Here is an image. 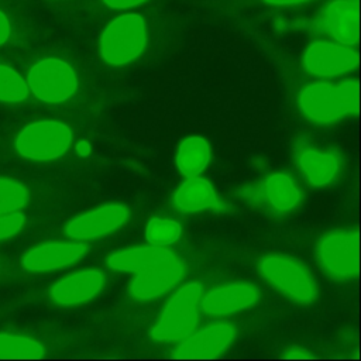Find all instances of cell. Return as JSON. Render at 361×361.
I'll use <instances>...</instances> for the list:
<instances>
[{"mask_svg":"<svg viewBox=\"0 0 361 361\" xmlns=\"http://www.w3.org/2000/svg\"><path fill=\"white\" fill-rule=\"evenodd\" d=\"M89 252L85 243H48L30 250L21 264L30 272H52L80 261Z\"/></svg>","mask_w":361,"mask_h":361,"instance_id":"obj_15","label":"cell"},{"mask_svg":"<svg viewBox=\"0 0 361 361\" xmlns=\"http://www.w3.org/2000/svg\"><path fill=\"white\" fill-rule=\"evenodd\" d=\"M148 30L144 18L128 13L114 18L102 32L99 41L100 56L113 66L134 62L145 49Z\"/></svg>","mask_w":361,"mask_h":361,"instance_id":"obj_5","label":"cell"},{"mask_svg":"<svg viewBox=\"0 0 361 361\" xmlns=\"http://www.w3.org/2000/svg\"><path fill=\"white\" fill-rule=\"evenodd\" d=\"M327 32L343 45H354L358 41V10L350 0L331 1L323 16Z\"/></svg>","mask_w":361,"mask_h":361,"instance_id":"obj_17","label":"cell"},{"mask_svg":"<svg viewBox=\"0 0 361 361\" xmlns=\"http://www.w3.org/2000/svg\"><path fill=\"white\" fill-rule=\"evenodd\" d=\"M130 219V209L120 203H106L73 217L65 231L68 237L85 241L106 237L121 228Z\"/></svg>","mask_w":361,"mask_h":361,"instance_id":"obj_10","label":"cell"},{"mask_svg":"<svg viewBox=\"0 0 361 361\" xmlns=\"http://www.w3.org/2000/svg\"><path fill=\"white\" fill-rule=\"evenodd\" d=\"M202 295L203 288L199 282L182 285L151 327L149 337L158 343H169L180 341L192 334L199 324Z\"/></svg>","mask_w":361,"mask_h":361,"instance_id":"obj_3","label":"cell"},{"mask_svg":"<svg viewBox=\"0 0 361 361\" xmlns=\"http://www.w3.org/2000/svg\"><path fill=\"white\" fill-rule=\"evenodd\" d=\"M358 55L343 44L329 41L312 42L303 54L305 69L320 78H334L357 68Z\"/></svg>","mask_w":361,"mask_h":361,"instance_id":"obj_12","label":"cell"},{"mask_svg":"<svg viewBox=\"0 0 361 361\" xmlns=\"http://www.w3.org/2000/svg\"><path fill=\"white\" fill-rule=\"evenodd\" d=\"M25 217L18 212L0 214V241L16 235L24 226Z\"/></svg>","mask_w":361,"mask_h":361,"instance_id":"obj_24","label":"cell"},{"mask_svg":"<svg viewBox=\"0 0 361 361\" xmlns=\"http://www.w3.org/2000/svg\"><path fill=\"white\" fill-rule=\"evenodd\" d=\"M44 355V345L30 337L0 334V358H42Z\"/></svg>","mask_w":361,"mask_h":361,"instance_id":"obj_20","label":"cell"},{"mask_svg":"<svg viewBox=\"0 0 361 361\" xmlns=\"http://www.w3.org/2000/svg\"><path fill=\"white\" fill-rule=\"evenodd\" d=\"M310 0H265V3L272 6H298Z\"/></svg>","mask_w":361,"mask_h":361,"instance_id":"obj_28","label":"cell"},{"mask_svg":"<svg viewBox=\"0 0 361 361\" xmlns=\"http://www.w3.org/2000/svg\"><path fill=\"white\" fill-rule=\"evenodd\" d=\"M237 330L233 324L217 322L180 340L172 353L173 358H214L224 354L234 340Z\"/></svg>","mask_w":361,"mask_h":361,"instance_id":"obj_11","label":"cell"},{"mask_svg":"<svg viewBox=\"0 0 361 361\" xmlns=\"http://www.w3.org/2000/svg\"><path fill=\"white\" fill-rule=\"evenodd\" d=\"M107 7L111 8H118V10H124V8H130V7H137L140 4H142L147 0H102Z\"/></svg>","mask_w":361,"mask_h":361,"instance_id":"obj_26","label":"cell"},{"mask_svg":"<svg viewBox=\"0 0 361 361\" xmlns=\"http://www.w3.org/2000/svg\"><path fill=\"white\" fill-rule=\"evenodd\" d=\"M11 37V21L4 10L0 8V47L4 45Z\"/></svg>","mask_w":361,"mask_h":361,"instance_id":"obj_25","label":"cell"},{"mask_svg":"<svg viewBox=\"0 0 361 361\" xmlns=\"http://www.w3.org/2000/svg\"><path fill=\"white\" fill-rule=\"evenodd\" d=\"M261 298L259 289L244 281L214 288L202 298L200 309L209 316H230L252 307Z\"/></svg>","mask_w":361,"mask_h":361,"instance_id":"obj_13","label":"cell"},{"mask_svg":"<svg viewBox=\"0 0 361 361\" xmlns=\"http://www.w3.org/2000/svg\"><path fill=\"white\" fill-rule=\"evenodd\" d=\"M283 357H286V358H312L313 355L306 353V350H303V348H290V350H288V353Z\"/></svg>","mask_w":361,"mask_h":361,"instance_id":"obj_27","label":"cell"},{"mask_svg":"<svg viewBox=\"0 0 361 361\" xmlns=\"http://www.w3.org/2000/svg\"><path fill=\"white\" fill-rule=\"evenodd\" d=\"M298 104L313 124H336L358 111V80L310 83L300 90Z\"/></svg>","mask_w":361,"mask_h":361,"instance_id":"obj_2","label":"cell"},{"mask_svg":"<svg viewBox=\"0 0 361 361\" xmlns=\"http://www.w3.org/2000/svg\"><path fill=\"white\" fill-rule=\"evenodd\" d=\"M296 165L310 185L322 188L330 185L337 178L341 158L336 151H319L312 147H303L296 152Z\"/></svg>","mask_w":361,"mask_h":361,"instance_id":"obj_16","label":"cell"},{"mask_svg":"<svg viewBox=\"0 0 361 361\" xmlns=\"http://www.w3.org/2000/svg\"><path fill=\"white\" fill-rule=\"evenodd\" d=\"M212 151L209 142L199 135L185 138L178 148L176 166L179 172L186 176H199L210 162Z\"/></svg>","mask_w":361,"mask_h":361,"instance_id":"obj_19","label":"cell"},{"mask_svg":"<svg viewBox=\"0 0 361 361\" xmlns=\"http://www.w3.org/2000/svg\"><path fill=\"white\" fill-rule=\"evenodd\" d=\"M30 200L27 188L18 180L0 178V214L18 212Z\"/></svg>","mask_w":361,"mask_h":361,"instance_id":"obj_23","label":"cell"},{"mask_svg":"<svg viewBox=\"0 0 361 361\" xmlns=\"http://www.w3.org/2000/svg\"><path fill=\"white\" fill-rule=\"evenodd\" d=\"M28 85L13 68L0 63V102L20 103L28 96Z\"/></svg>","mask_w":361,"mask_h":361,"instance_id":"obj_22","label":"cell"},{"mask_svg":"<svg viewBox=\"0 0 361 361\" xmlns=\"http://www.w3.org/2000/svg\"><path fill=\"white\" fill-rule=\"evenodd\" d=\"M319 265L334 281H350L358 274V234L350 228L326 233L316 245Z\"/></svg>","mask_w":361,"mask_h":361,"instance_id":"obj_7","label":"cell"},{"mask_svg":"<svg viewBox=\"0 0 361 361\" xmlns=\"http://www.w3.org/2000/svg\"><path fill=\"white\" fill-rule=\"evenodd\" d=\"M219 204L217 195L212 183L200 176H192L185 180L173 195V206L178 212L190 214Z\"/></svg>","mask_w":361,"mask_h":361,"instance_id":"obj_18","label":"cell"},{"mask_svg":"<svg viewBox=\"0 0 361 361\" xmlns=\"http://www.w3.org/2000/svg\"><path fill=\"white\" fill-rule=\"evenodd\" d=\"M182 235V226L171 219L154 217L147 223L145 238L151 245L168 247Z\"/></svg>","mask_w":361,"mask_h":361,"instance_id":"obj_21","label":"cell"},{"mask_svg":"<svg viewBox=\"0 0 361 361\" xmlns=\"http://www.w3.org/2000/svg\"><path fill=\"white\" fill-rule=\"evenodd\" d=\"M107 265L117 272L134 274L128 292L135 300L157 299L178 285L186 272L183 259L173 251L157 247H131L113 252Z\"/></svg>","mask_w":361,"mask_h":361,"instance_id":"obj_1","label":"cell"},{"mask_svg":"<svg viewBox=\"0 0 361 361\" xmlns=\"http://www.w3.org/2000/svg\"><path fill=\"white\" fill-rule=\"evenodd\" d=\"M250 202L275 214H289L303 202V193L293 178L285 172H275L241 192Z\"/></svg>","mask_w":361,"mask_h":361,"instance_id":"obj_9","label":"cell"},{"mask_svg":"<svg viewBox=\"0 0 361 361\" xmlns=\"http://www.w3.org/2000/svg\"><path fill=\"white\" fill-rule=\"evenodd\" d=\"M104 285V274L99 269H83L59 279L49 290V298L59 306H79L96 298Z\"/></svg>","mask_w":361,"mask_h":361,"instance_id":"obj_14","label":"cell"},{"mask_svg":"<svg viewBox=\"0 0 361 361\" xmlns=\"http://www.w3.org/2000/svg\"><path fill=\"white\" fill-rule=\"evenodd\" d=\"M71 144V128L65 123L55 120H41L28 124L16 140V148L20 155L39 162L61 158Z\"/></svg>","mask_w":361,"mask_h":361,"instance_id":"obj_6","label":"cell"},{"mask_svg":"<svg viewBox=\"0 0 361 361\" xmlns=\"http://www.w3.org/2000/svg\"><path fill=\"white\" fill-rule=\"evenodd\" d=\"M261 276L295 303L310 305L317 298V285L307 267L295 257L271 254L258 264Z\"/></svg>","mask_w":361,"mask_h":361,"instance_id":"obj_4","label":"cell"},{"mask_svg":"<svg viewBox=\"0 0 361 361\" xmlns=\"http://www.w3.org/2000/svg\"><path fill=\"white\" fill-rule=\"evenodd\" d=\"M27 85L41 102L58 104L73 96L78 89V78L68 62L58 58H45L31 66Z\"/></svg>","mask_w":361,"mask_h":361,"instance_id":"obj_8","label":"cell"}]
</instances>
